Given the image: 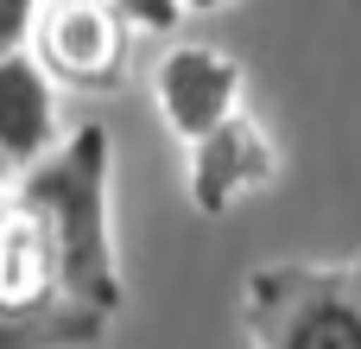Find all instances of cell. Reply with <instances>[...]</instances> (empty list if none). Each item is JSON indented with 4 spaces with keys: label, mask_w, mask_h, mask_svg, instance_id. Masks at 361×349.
<instances>
[{
    "label": "cell",
    "mask_w": 361,
    "mask_h": 349,
    "mask_svg": "<svg viewBox=\"0 0 361 349\" xmlns=\"http://www.w3.org/2000/svg\"><path fill=\"white\" fill-rule=\"evenodd\" d=\"M108 184H114V140L102 127H76L51 159L19 172V197L44 216L57 261H63V305L114 318L127 305L121 261H114V216H108Z\"/></svg>",
    "instance_id": "6da1fadb"
},
{
    "label": "cell",
    "mask_w": 361,
    "mask_h": 349,
    "mask_svg": "<svg viewBox=\"0 0 361 349\" xmlns=\"http://www.w3.org/2000/svg\"><path fill=\"white\" fill-rule=\"evenodd\" d=\"M241 312L254 349H361V261H273Z\"/></svg>",
    "instance_id": "7a4b0ae2"
},
{
    "label": "cell",
    "mask_w": 361,
    "mask_h": 349,
    "mask_svg": "<svg viewBox=\"0 0 361 349\" xmlns=\"http://www.w3.org/2000/svg\"><path fill=\"white\" fill-rule=\"evenodd\" d=\"M25 51L51 83L70 89H121L133 64V25L108 0H44V13L25 32Z\"/></svg>",
    "instance_id": "3957f363"
},
{
    "label": "cell",
    "mask_w": 361,
    "mask_h": 349,
    "mask_svg": "<svg viewBox=\"0 0 361 349\" xmlns=\"http://www.w3.org/2000/svg\"><path fill=\"white\" fill-rule=\"evenodd\" d=\"M241 89H247L241 64H235L228 51L190 45V38L171 45V51L159 57V70H152V102H159L165 127H171L184 146H197V140H209L216 127H228V121L241 114Z\"/></svg>",
    "instance_id": "277c9868"
},
{
    "label": "cell",
    "mask_w": 361,
    "mask_h": 349,
    "mask_svg": "<svg viewBox=\"0 0 361 349\" xmlns=\"http://www.w3.org/2000/svg\"><path fill=\"white\" fill-rule=\"evenodd\" d=\"M190 210L197 216H228L241 197L267 191L279 178V146L254 114H235L228 127H216L209 140L190 146Z\"/></svg>",
    "instance_id": "5b68a950"
},
{
    "label": "cell",
    "mask_w": 361,
    "mask_h": 349,
    "mask_svg": "<svg viewBox=\"0 0 361 349\" xmlns=\"http://www.w3.org/2000/svg\"><path fill=\"white\" fill-rule=\"evenodd\" d=\"M63 312V261L44 216L6 191L0 197V318H44Z\"/></svg>",
    "instance_id": "8992f818"
},
{
    "label": "cell",
    "mask_w": 361,
    "mask_h": 349,
    "mask_svg": "<svg viewBox=\"0 0 361 349\" xmlns=\"http://www.w3.org/2000/svg\"><path fill=\"white\" fill-rule=\"evenodd\" d=\"M57 134V83L38 70L32 51H0V159L13 172H32L51 159Z\"/></svg>",
    "instance_id": "52a82bcc"
},
{
    "label": "cell",
    "mask_w": 361,
    "mask_h": 349,
    "mask_svg": "<svg viewBox=\"0 0 361 349\" xmlns=\"http://www.w3.org/2000/svg\"><path fill=\"white\" fill-rule=\"evenodd\" d=\"M102 331H108V318L63 305L44 318H0V349H89L102 343Z\"/></svg>",
    "instance_id": "ba28073f"
},
{
    "label": "cell",
    "mask_w": 361,
    "mask_h": 349,
    "mask_svg": "<svg viewBox=\"0 0 361 349\" xmlns=\"http://www.w3.org/2000/svg\"><path fill=\"white\" fill-rule=\"evenodd\" d=\"M133 32H178L184 19V0H108Z\"/></svg>",
    "instance_id": "9c48e42d"
},
{
    "label": "cell",
    "mask_w": 361,
    "mask_h": 349,
    "mask_svg": "<svg viewBox=\"0 0 361 349\" xmlns=\"http://www.w3.org/2000/svg\"><path fill=\"white\" fill-rule=\"evenodd\" d=\"M38 13H44V0H0V51H25V32Z\"/></svg>",
    "instance_id": "30bf717a"
},
{
    "label": "cell",
    "mask_w": 361,
    "mask_h": 349,
    "mask_svg": "<svg viewBox=\"0 0 361 349\" xmlns=\"http://www.w3.org/2000/svg\"><path fill=\"white\" fill-rule=\"evenodd\" d=\"M222 6H235V0H184V13H222Z\"/></svg>",
    "instance_id": "8fae6325"
},
{
    "label": "cell",
    "mask_w": 361,
    "mask_h": 349,
    "mask_svg": "<svg viewBox=\"0 0 361 349\" xmlns=\"http://www.w3.org/2000/svg\"><path fill=\"white\" fill-rule=\"evenodd\" d=\"M6 191H13V165L0 159V197H6Z\"/></svg>",
    "instance_id": "7c38bea8"
}]
</instances>
